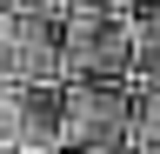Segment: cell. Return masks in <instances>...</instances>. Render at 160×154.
<instances>
[{
	"instance_id": "8",
	"label": "cell",
	"mask_w": 160,
	"mask_h": 154,
	"mask_svg": "<svg viewBox=\"0 0 160 154\" xmlns=\"http://www.w3.org/2000/svg\"><path fill=\"white\" fill-rule=\"evenodd\" d=\"M133 7H160V0H133Z\"/></svg>"
},
{
	"instance_id": "1",
	"label": "cell",
	"mask_w": 160,
	"mask_h": 154,
	"mask_svg": "<svg viewBox=\"0 0 160 154\" xmlns=\"http://www.w3.org/2000/svg\"><path fill=\"white\" fill-rule=\"evenodd\" d=\"M80 154H133V81H67V134Z\"/></svg>"
},
{
	"instance_id": "3",
	"label": "cell",
	"mask_w": 160,
	"mask_h": 154,
	"mask_svg": "<svg viewBox=\"0 0 160 154\" xmlns=\"http://www.w3.org/2000/svg\"><path fill=\"white\" fill-rule=\"evenodd\" d=\"M0 74H7V87H20V81H67L60 27L53 20H13V13H0Z\"/></svg>"
},
{
	"instance_id": "6",
	"label": "cell",
	"mask_w": 160,
	"mask_h": 154,
	"mask_svg": "<svg viewBox=\"0 0 160 154\" xmlns=\"http://www.w3.org/2000/svg\"><path fill=\"white\" fill-rule=\"evenodd\" d=\"M160 147V81H133V154Z\"/></svg>"
},
{
	"instance_id": "4",
	"label": "cell",
	"mask_w": 160,
	"mask_h": 154,
	"mask_svg": "<svg viewBox=\"0 0 160 154\" xmlns=\"http://www.w3.org/2000/svg\"><path fill=\"white\" fill-rule=\"evenodd\" d=\"M7 134L20 147L53 154L67 134V81H20L7 87Z\"/></svg>"
},
{
	"instance_id": "7",
	"label": "cell",
	"mask_w": 160,
	"mask_h": 154,
	"mask_svg": "<svg viewBox=\"0 0 160 154\" xmlns=\"http://www.w3.org/2000/svg\"><path fill=\"white\" fill-rule=\"evenodd\" d=\"M67 13H133V0H67Z\"/></svg>"
},
{
	"instance_id": "5",
	"label": "cell",
	"mask_w": 160,
	"mask_h": 154,
	"mask_svg": "<svg viewBox=\"0 0 160 154\" xmlns=\"http://www.w3.org/2000/svg\"><path fill=\"white\" fill-rule=\"evenodd\" d=\"M133 81H160V7H133Z\"/></svg>"
},
{
	"instance_id": "2",
	"label": "cell",
	"mask_w": 160,
	"mask_h": 154,
	"mask_svg": "<svg viewBox=\"0 0 160 154\" xmlns=\"http://www.w3.org/2000/svg\"><path fill=\"white\" fill-rule=\"evenodd\" d=\"M60 54L67 81H133V13H67Z\"/></svg>"
},
{
	"instance_id": "9",
	"label": "cell",
	"mask_w": 160,
	"mask_h": 154,
	"mask_svg": "<svg viewBox=\"0 0 160 154\" xmlns=\"http://www.w3.org/2000/svg\"><path fill=\"white\" fill-rule=\"evenodd\" d=\"M53 154H80V147H53Z\"/></svg>"
},
{
	"instance_id": "10",
	"label": "cell",
	"mask_w": 160,
	"mask_h": 154,
	"mask_svg": "<svg viewBox=\"0 0 160 154\" xmlns=\"http://www.w3.org/2000/svg\"><path fill=\"white\" fill-rule=\"evenodd\" d=\"M147 154H160V147H147Z\"/></svg>"
}]
</instances>
